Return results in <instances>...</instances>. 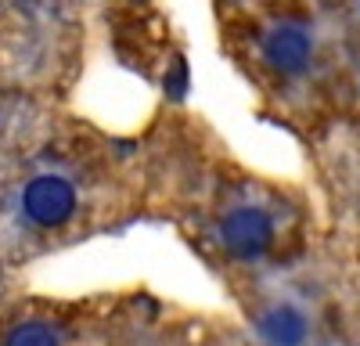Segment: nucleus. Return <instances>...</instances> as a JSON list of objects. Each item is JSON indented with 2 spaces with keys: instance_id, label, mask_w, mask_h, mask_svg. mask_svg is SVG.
<instances>
[{
  "instance_id": "20e7f679",
  "label": "nucleus",
  "mask_w": 360,
  "mask_h": 346,
  "mask_svg": "<svg viewBox=\"0 0 360 346\" xmlns=\"http://www.w3.org/2000/svg\"><path fill=\"white\" fill-rule=\"evenodd\" d=\"M79 210V191L69 173L40 169L15 195V213L33 231H62Z\"/></svg>"
},
{
  "instance_id": "f03ea898",
  "label": "nucleus",
  "mask_w": 360,
  "mask_h": 346,
  "mask_svg": "<svg viewBox=\"0 0 360 346\" xmlns=\"http://www.w3.org/2000/svg\"><path fill=\"white\" fill-rule=\"evenodd\" d=\"M303 202L285 188L249 184L220 210L213 238L234 267H266L303 242Z\"/></svg>"
},
{
  "instance_id": "f257e3e1",
  "label": "nucleus",
  "mask_w": 360,
  "mask_h": 346,
  "mask_svg": "<svg viewBox=\"0 0 360 346\" xmlns=\"http://www.w3.org/2000/svg\"><path fill=\"white\" fill-rule=\"evenodd\" d=\"M256 72L288 105H328L346 76L342 54L324 22L307 8H270L249 29Z\"/></svg>"
},
{
  "instance_id": "7ed1b4c3",
  "label": "nucleus",
  "mask_w": 360,
  "mask_h": 346,
  "mask_svg": "<svg viewBox=\"0 0 360 346\" xmlns=\"http://www.w3.org/2000/svg\"><path fill=\"white\" fill-rule=\"evenodd\" d=\"M324 310L307 288H274L252 310L256 346H324Z\"/></svg>"
},
{
  "instance_id": "39448f33",
  "label": "nucleus",
  "mask_w": 360,
  "mask_h": 346,
  "mask_svg": "<svg viewBox=\"0 0 360 346\" xmlns=\"http://www.w3.org/2000/svg\"><path fill=\"white\" fill-rule=\"evenodd\" d=\"M0 346H69V339L65 328L51 317H22V321L8 325Z\"/></svg>"
}]
</instances>
